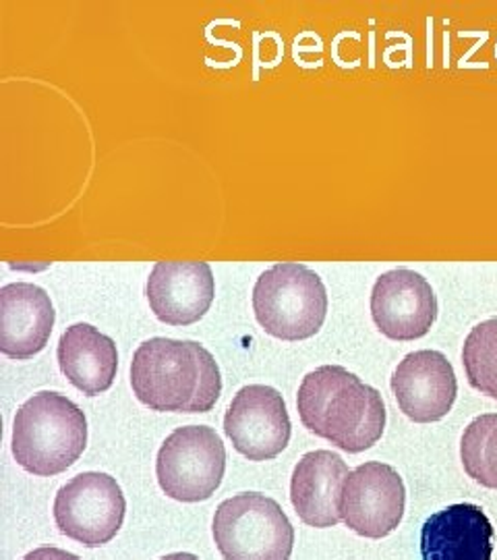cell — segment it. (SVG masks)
Wrapping results in <instances>:
<instances>
[{"mask_svg": "<svg viewBox=\"0 0 497 560\" xmlns=\"http://www.w3.org/2000/svg\"><path fill=\"white\" fill-rule=\"evenodd\" d=\"M494 525L478 504L460 502L434 513L421 527L423 560H492Z\"/></svg>", "mask_w": 497, "mask_h": 560, "instance_id": "14", "label": "cell"}, {"mask_svg": "<svg viewBox=\"0 0 497 560\" xmlns=\"http://www.w3.org/2000/svg\"><path fill=\"white\" fill-rule=\"evenodd\" d=\"M127 501L119 483L108 474L87 471L64 483L55 501L60 534L87 548L113 540L122 527Z\"/></svg>", "mask_w": 497, "mask_h": 560, "instance_id": "7", "label": "cell"}, {"mask_svg": "<svg viewBox=\"0 0 497 560\" xmlns=\"http://www.w3.org/2000/svg\"><path fill=\"white\" fill-rule=\"evenodd\" d=\"M57 358L67 381L87 397L106 393L117 378V345L92 324L69 326L60 337Z\"/></svg>", "mask_w": 497, "mask_h": 560, "instance_id": "16", "label": "cell"}, {"mask_svg": "<svg viewBox=\"0 0 497 560\" xmlns=\"http://www.w3.org/2000/svg\"><path fill=\"white\" fill-rule=\"evenodd\" d=\"M298 418L319 439L346 453L378 444L386 430V405L378 390L342 365H321L298 388Z\"/></svg>", "mask_w": 497, "mask_h": 560, "instance_id": "2", "label": "cell"}, {"mask_svg": "<svg viewBox=\"0 0 497 560\" xmlns=\"http://www.w3.org/2000/svg\"><path fill=\"white\" fill-rule=\"evenodd\" d=\"M87 446L85 413L60 393L25 400L13 421V457L27 474L50 478L67 471Z\"/></svg>", "mask_w": 497, "mask_h": 560, "instance_id": "3", "label": "cell"}, {"mask_svg": "<svg viewBox=\"0 0 497 560\" xmlns=\"http://www.w3.org/2000/svg\"><path fill=\"white\" fill-rule=\"evenodd\" d=\"M214 541L224 560H291L295 527L274 499L242 492L216 509Z\"/></svg>", "mask_w": 497, "mask_h": 560, "instance_id": "5", "label": "cell"}, {"mask_svg": "<svg viewBox=\"0 0 497 560\" xmlns=\"http://www.w3.org/2000/svg\"><path fill=\"white\" fill-rule=\"evenodd\" d=\"M226 471V448L208 425L177 428L159 446L156 476L166 497L179 502L212 499Z\"/></svg>", "mask_w": 497, "mask_h": 560, "instance_id": "6", "label": "cell"}, {"mask_svg": "<svg viewBox=\"0 0 497 560\" xmlns=\"http://www.w3.org/2000/svg\"><path fill=\"white\" fill-rule=\"evenodd\" d=\"M348 465L332 451H313L298 460L291 480V502L303 523L326 529L342 521V490Z\"/></svg>", "mask_w": 497, "mask_h": 560, "instance_id": "15", "label": "cell"}, {"mask_svg": "<svg viewBox=\"0 0 497 560\" xmlns=\"http://www.w3.org/2000/svg\"><path fill=\"white\" fill-rule=\"evenodd\" d=\"M406 488L397 469L386 463H365L344 481L342 520L358 536L379 540L390 536L404 517Z\"/></svg>", "mask_w": 497, "mask_h": 560, "instance_id": "8", "label": "cell"}, {"mask_svg": "<svg viewBox=\"0 0 497 560\" xmlns=\"http://www.w3.org/2000/svg\"><path fill=\"white\" fill-rule=\"evenodd\" d=\"M23 560H81L80 557L60 550V548H52V546H44V548H36L34 552L25 555Z\"/></svg>", "mask_w": 497, "mask_h": 560, "instance_id": "19", "label": "cell"}, {"mask_svg": "<svg viewBox=\"0 0 497 560\" xmlns=\"http://www.w3.org/2000/svg\"><path fill=\"white\" fill-rule=\"evenodd\" d=\"M392 393L409 420L415 423L443 420L457 400L454 368L439 351L423 349L409 353L394 370Z\"/></svg>", "mask_w": 497, "mask_h": 560, "instance_id": "11", "label": "cell"}, {"mask_svg": "<svg viewBox=\"0 0 497 560\" xmlns=\"http://www.w3.org/2000/svg\"><path fill=\"white\" fill-rule=\"evenodd\" d=\"M469 384L481 395L497 399V318L477 324L462 347Z\"/></svg>", "mask_w": 497, "mask_h": 560, "instance_id": "18", "label": "cell"}, {"mask_svg": "<svg viewBox=\"0 0 497 560\" xmlns=\"http://www.w3.org/2000/svg\"><path fill=\"white\" fill-rule=\"evenodd\" d=\"M216 295L208 261H158L145 282V298L159 322L189 326L201 320Z\"/></svg>", "mask_w": 497, "mask_h": 560, "instance_id": "12", "label": "cell"}, {"mask_svg": "<svg viewBox=\"0 0 497 560\" xmlns=\"http://www.w3.org/2000/svg\"><path fill=\"white\" fill-rule=\"evenodd\" d=\"M131 388L159 413H208L222 395V376L203 345L156 337L141 342L133 355Z\"/></svg>", "mask_w": 497, "mask_h": 560, "instance_id": "1", "label": "cell"}, {"mask_svg": "<svg viewBox=\"0 0 497 560\" xmlns=\"http://www.w3.org/2000/svg\"><path fill=\"white\" fill-rule=\"evenodd\" d=\"M159 560H199L196 555H189V552H175V555H168L164 559Z\"/></svg>", "mask_w": 497, "mask_h": 560, "instance_id": "20", "label": "cell"}, {"mask_svg": "<svg viewBox=\"0 0 497 560\" xmlns=\"http://www.w3.org/2000/svg\"><path fill=\"white\" fill-rule=\"evenodd\" d=\"M259 326L280 340L316 337L328 316V293L318 272L298 261L268 268L253 287Z\"/></svg>", "mask_w": 497, "mask_h": 560, "instance_id": "4", "label": "cell"}, {"mask_svg": "<svg viewBox=\"0 0 497 560\" xmlns=\"http://www.w3.org/2000/svg\"><path fill=\"white\" fill-rule=\"evenodd\" d=\"M460 459L469 478L497 490V413L471 421L460 441Z\"/></svg>", "mask_w": 497, "mask_h": 560, "instance_id": "17", "label": "cell"}, {"mask_svg": "<svg viewBox=\"0 0 497 560\" xmlns=\"http://www.w3.org/2000/svg\"><path fill=\"white\" fill-rule=\"evenodd\" d=\"M224 432L249 460L276 459L291 442V418L276 388H240L224 416Z\"/></svg>", "mask_w": 497, "mask_h": 560, "instance_id": "9", "label": "cell"}, {"mask_svg": "<svg viewBox=\"0 0 497 560\" xmlns=\"http://www.w3.org/2000/svg\"><path fill=\"white\" fill-rule=\"evenodd\" d=\"M371 318L388 339L417 340L438 320V300L425 277L411 268H394L374 284Z\"/></svg>", "mask_w": 497, "mask_h": 560, "instance_id": "10", "label": "cell"}, {"mask_svg": "<svg viewBox=\"0 0 497 560\" xmlns=\"http://www.w3.org/2000/svg\"><path fill=\"white\" fill-rule=\"evenodd\" d=\"M57 320L50 295L34 282L0 289V351L11 360H29L44 351Z\"/></svg>", "mask_w": 497, "mask_h": 560, "instance_id": "13", "label": "cell"}]
</instances>
